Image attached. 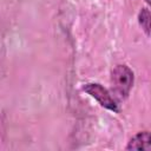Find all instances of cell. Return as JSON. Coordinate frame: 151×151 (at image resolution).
<instances>
[{
  "label": "cell",
  "mask_w": 151,
  "mask_h": 151,
  "mask_svg": "<svg viewBox=\"0 0 151 151\" xmlns=\"http://www.w3.org/2000/svg\"><path fill=\"white\" fill-rule=\"evenodd\" d=\"M138 22L144 29L145 34L149 37L150 35V12L147 8H142L139 14H138Z\"/></svg>",
  "instance_id": "277c9868"
},
{
  "label": "cell",
  "mask_w": 151,
  "mask_h": 151,
  "mask_svg": "<svg viewBox=\"0 0 151 151\" xmlns=\"http://www.w3.org/2000/svg\"><path fill=\"white\" fill-rule=\"evenodd\" d=\"M126 150H150L151 149V137L149 131H142L134 134L127 143Z\"/></svg>",
  "instance_id": "3957f363"
},
{
  "label": "cell",
  "mask_w": 151,
  "mask_h": 151,
  "mask_svg": "<svg viewBox=\"0 0 151 151\" xmlns=\"http://www.w3.org/2000/svg\"><path fill=\"white\" fill-rule=\"evenodd\" d=\"M134 80L133 71L127 65H117L111 72V84L114 94L119 99H125L130 94Z\"/></svg>",
  "instance_id": "6da1fadb"
},
{
  "label": "cell",
  "mask_w": 151,
  "mask_h": 151,
  "mask_svg": "<svg viewBox=\"0 0 151 151\" xmlns=\"http://www.w3.org/2000/svg\"><path fill=\"white\" fill-rule=\"evenodd\" d=\"M83 90L93 99L98 101L103 107L112 111V112H119L118 104L116 99L112 97V94L109 92L107 88H105L103 85L98 83H87L83 86Z\"/></svg>",
  "instance_id": "7a4b0ae2"
}]
</instances>
